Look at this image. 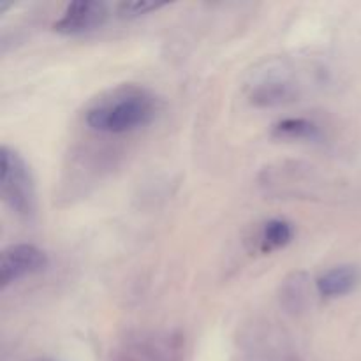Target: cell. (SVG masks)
I'll return each instance as SVG.
<instances>
[{
  "mask_svg": "<svg viewBox=\"0 0 361 361\" xmlns=\"http://www.w3.org/2000/svg\"><path fill=\"white\" fill-rule=\"evenodd\" d=\"M157 115V99L147 88L126 85L102 95L85 113L92 130L127 134L148 126Z\"/></svg>",
  "mask_w": 361,
  "mask_h": 361,
  "instance_id": "6da1fadb",
  "label": "cell"
},
{
  "mask_svg": "<svg viewBox=\"0 0 361 361\" xmlns=\"http://www.w3.org/2000/svg\"><path fill=\"white\" fill-rule=\"evenodd\" d=\"M303 85L296 69L286 59L267 60L250 73L247 97L254 108H277L298 101Z\"/></svg>",
  "mask_w": 361,
  "mask_h": 361,
  "instance_id": "7a4b0ae2",
  "label": "cell"
},
{
  "mask_svg": "<svg viewBox=\"0 0 361 361\" xmlns=\"http://www.w3.org/2000/svg\"><path fill=\"white\" fill-rule=\"evenodd\" d=\"M0 196L6 207L21 219H32L37 210L34 178L25 159L16 150L0 148Z\"/></svg>",
  "mask_w": 361,
  "mask_h": 361,
  "instance_id": "3957f363",
  "label": "cell"
},
{
  "mask_svg": "<svg viewBox=\"0 0 361 361\" xmlns=\"http://www.w3.org/2000/svg\"><path fill=\"white\" fill-rule=\"evenodd\" d=\"M48 263L44 250L32 243L9 245L0 254V289L6 291L14 282L46 270Z\"/></svg>",
  "mask_w": 361,
  "mask_h": 361,
  "instance_id": "277c9868",
  "label": "cell"
},
{
  "mask_svg": "<svg viewBox=\"0 0 361 361\" xmlns=\"http://www.w3.org/2000/svg\"><path fill=\"white\" fill-rule=\"evenodd\" d=\"M109 18V6L99 0H74L67 4L62 16L53 23L60 35H81L101 28Z\"/></svg>",
  "mask_w": 361,
  "mask_h": 361,
  "instance_id": "5b68a950",
  "label": "cell"
},
{
  "mask_svg": "<svg viewBox=\"0 0 361 361\" xmlns=\"http://www.w3.org/2000/svg\"><path fill=\"white\" fill-rule=\"evenodd\" d=\"M145 361H183L185 338L178 331H140L126 341Z\"/></svg>",
  "mask_w": 361,
  "mask_h": 361,
  "instance_id": "8992f818",
  "label": "cell"
},
{
  "mask_svg": "<svg viewBox=\"0 0 361 361\" xmlns=\"http://www.w3.org/2000/svg\"><path fill=\"white\" fill-rule=\"evenodd\" d=\"M361 282V270L355 264H338L321 274L316 281V291L321 298L334 300L355 291Z\"/></svg>",
  "mask_w": 361,
  "mask_h": 361,
  "instance_id": "52a82bcc",
  "label": "cell"
},
{
  "mask_svg": "<svg viewBox=\"0 0 361 361\" xmlns=\"http://www.w3.org/2000/svg\"><path fill=\"white\" fill-rule=\"evenodd\" d=\"M309 277L305 271H293L288 277L282 281L281 293H279V300H281L282 309L293 316H300L307 310L310 305V284Z\"/></svg>",
  "mask_w": 361,
  "mask_h": 361,
  "instance_id": "ba28073f",
  "label": "cell"
},
{
  "mask_svg": "<svg viewBox=\"0 0 361 361\" xmlns=\"http://www.w3.org/2000/svg\"><path fill=\"white\" fill-rule=\"evenodd\" d=\"M295 238V228L286 219H270L259 233L261 254H271L288 247Z\"/></svg>",
  "mask_w": 361,
  "mask_h": 361,
  "instance_id": "9c48e42d",
  "label": "cell"
},
{
  "mask_svg": "<svg viewBox=\"0 0 361 361\" xmlns=\"http://www.w3.org/2000/svg\"><path fill=\"white\" fill-rule=\"evenodd\" d=\"M274 137H281V140H307V141H317L321 140V129L317 123L307 118H284L277 122L271 130Z\"/></svg>",
  "mask_w": 361,
  "mask_h": 361,
  "instance_id": "30bf717a",
  "label": "cell"
},
{
  "mask_svg": "<svg viewBox=\"0 0 361 361\" xmlns=\"http://www.w3.org/2000/svg\"><path fill=\"white\" fill-rule=\"evenodd\" d=\"M166 6L168 4L150 2V0H123V2L116 4L115 13L120 20H136V18L147 16L150 13H157Z\"/></svg>",
  "mask_w": 361,
  "mask_h": 361,
  "instance_id": "8fae6325",
  "label": "cell"
},
{
  "mask_svg": "<svg viewBox=\"0 0 361 361\" xmlns=\"http://www.w3.org/2000/svg\"><path fill=\"white\" fill-rule=\"evenodd\" d=\"M108 361H145L137 353H134L129 345L123 344V348H120L118 351L111 353Z\"/></svg>",
  "mask_w": 361,
  "mask_h": 361,
  "instance_id": "7c38bea8",
  "label": "cell"
},
{
  "mask_svg": "<svg viewBox=\"0 0 361 361\" xmlns=\"http://www.w3.org/2000/svg\"><path fill=\"white\" fill-rule=\"evenodd\" d=\"M32 361H51V360H42L41 358V360H32Z\"/></svg>",
  "mask_w": 361,
  "mask_h": 361,
  "instance_id": "4fadbf2b",
  "label": "cell"
}]
</instances>
